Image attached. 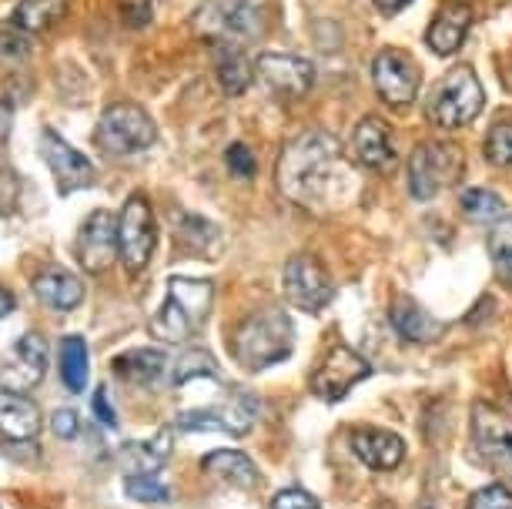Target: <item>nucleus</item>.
Instances as JSON below:
<instances>
[{"label":"nucleus","instance_id":"obj_1","mask_svg":"<svg viewBox=\"0 0 512 509\" xmlns=\"http://www.w3.org/2000/svg\"><path fill=\"white\" fill-rule=\"evenodd\" d=\"M338 175H345L342 144L328 131L298 134L278 158V188L302 208H318L328 201Z\"/></svg>","mask_w":512,"mask_h":509},{"label":"nucleus","instance_id":"obj_2","mask_svg":"<svg viewBox=\"0 0 512 509\" xmlns=\"http://www.w3.org/2000/svg\"><path fill=\"white\" fill-rule=\"evenodd\" d=\"M295 349V325L282 309H262L241 319L228 335V352L241 369L262 372L285 362Z\"/></svg>","mask_w":512,"mask_h":509},{"label":"nucleus","instance_id":"obj_3","mask_svg":"<svg viewBox=\"0 0 512 509\" xmlns=\"http://www.w3.org/2000/svg\"><path fill=\"white\" fill-rule=\"evenodd\" d=\"M268 7L265 0H201L191 27L198 37H205L211 47L235 44L245 47L248 41H258L268 27Z\"/></svg>","mask_w":512,"mask_h":509},{"label":"nucleus","instance_id":"obj_4","mask_svg":"<svg viewBox=\"0 0 512 509\" xmlns=\"http://www.w3.org/2000/svg\"><path fill=\"white\" fill-rule=\"evenodd\" d=\"M211 299H215V288L208 278H168V295H164L158 315L151 319V335H158L161 342L191 339L205 325Z\"/></svg>","mask_w":512,"mask_h":509},{"label":"nucleus","instance_id":"obj_5","mask_svg":"<svg viewBox=\"0 0 512 509\" xmlns=\"http://www.w3.org/2000/svg\"><path fill=\"white\" fill-rule=\"evenodd\" d=\"M94 141H98L104 155H138V151H148L158 141V128H154L151 114L144 108L131 101H118L101 114Z\"/></svg>","mask_w":512,"mask_h":509},{"label":"nucleus","instance_id":"obj_6","mask_svg":"<svg viewBox=\"0 0 512 509\" xmlns=\"http://www.w3.org/2000/svg\"><path fill=\"white\" fill-rule=\"evenodd\" d=\"M482 104H486V94H482L476 71L469 64H456L442 78L436 98L429 104V114L439 128H462L482 111Z\"/></svg>","mask_w":512,"mask_h":509},{"label":"nucleus","instance_id":"obj_7","mask_svg":"<svg viewBox=\"0 0 512 509\" xmlns=\"http://www.w3.org/2000/svg\"><path fill=\"white\" fill-rule=\"evenodd\" d=\"M472 446L499 479H512V416L489 402L472 406Z\"/></svg>","mask_w":512,"mask_h":509},{"label":"nucleus","instance_id":"obj_8","mask_svg":"<svg viewBox=\"0 0 512 509\" xmlns=\"http://www.w3.org/2000/svg\"><path fill=\"white\" fill-rule=\"evenodd\" d=\"M462 175V155L452 144H422L409 158V191L415 201L436 198L442 188L456 185Z\"/></svg>","mask_w":512,"mask_h":509},{"label":"nucleus","instance_id":"obj_9","mask_svg":"<svg viewBox=\"0 0 512 509\" xmlns=\"http://www.w3.org/2000/svg\"><path fill=\"white\" fill-rule=\"evenodd\" d=\"M372 376V366L365 355H359L349 345H332L312 372V392L325 402H338L359 386L362 379Z\"/></svg>","mask_w":512,"mask_h":509},{"label":"nucleus","instance_id":"obj_10","mask_svg":"<svg viewBox=\"0 0 512 509\" xmlns=\"http://www.w3.org/2000/svg\"><path fill=\"white\" fill-rule=\"evenodd\" d=\"M118 242H121V262L128 272H141L151 262L154 245H158V228H154L151 201L141 191L124 201V211L118 218Z\"/></svg>","mask_w":512,"mask_h":509},{"label":"nucleus","instance_id":"obj_11","mask_svg":"<svg viewBox=\"0 0 512 509\" xmlns=\"http://www.w3.org/2000/svg\"><path fill=\"white\" fill-rule=\"evenodd\" d=\"M285 299L302 312H322L335 295L332 275L315 255H292L285 265Z\"/></svg>","mask_w":512,"mask_h":509},{"label":"nucleus","instance_id":"obj_12","mask_svg":"<svg viewBox=\"0 0 512 509\" xmlns=\"http://www.w3.org/2000/svg\"><path fill=\"white\" fill-rule=\"evenodd\" d=\"M74 255H77V265H81L84 272H91V275L108 272V268L114 265V258H121L118 218L104 208L88 215V222H84L81 232H77Z\"/></svg>","mask_w":512,"mask_h":509},{"label":"nucleus","instance_id":"obj_13","mask_svg":"<svg viewBox=\"0 0 512 509\" xmlns=\"http://www.w3.org/2000/svg\"><path fill=\"white\" fill-rule=\"evenodd\" d=\"M372 81L375 91L382 94V101H389L392 108H405V104L415 101V94L422 88V71L399 47H385L372 61Z\"/></svg>","mask_w":512,"mask_h":509},{"label":"nucleus","instance_id":"obj_14","mask_svg":"<svg viewBox=\"0 0 512 509\" xmlns=\"http://www.w3.org/2000/svg\"><path fill=\"white\" fill-rule=\"evenodd\" d=\"M178 429H208V432H228V436H245L255 422V402L245 392H231L211 409H185L178 412Z\"/></svg>","mask_w":512,"mask_h":509},{"label":"nucleus","instance_id":"obj_15","mask_svg":"<svg viewBox=\"0 0 512 509\" xmlns=\"http://www.w3.org/2000/svg\"><path fill=\"white\" fill-rule=\"evenodd\" d=\"M47 376V339L41 332H27L11 352L0 359V389L27 392L41 386Z\"/></svg>","mask_w":512,"mask_h":509},{"label":"nucleus","instance_id":"obj_16","mask_svg":"<svg viewBox=\"0 0 512 509\" xmlns=\"http://www.w3.org/2000/svg\"><path fill=\"white\" fill-rule=\"evenodd\" d=\"M41 155L47 161V168H51L61 195H71V191L94 185V165L77 148H71L54 128H44L41 134Z\"/></svg>","mask_w":512,"mask_h":509},{"label":"nucleus","instance_id":"obj_17","mask_svg":"<svg viewBox=\"0 0 512 509\" xmlns=\"http://www.w3.org/2000/svg\"><path fill=\"white\" fill-rule=\"evenodd\" d=\"M255 67H258V78H262L278 98H305L315 84L312 64L295 54H262Z\"/></svg>","mask_w":512,"mask_h":509},{"label":"nucleus","instance_id":"obj_18","mask_svg":"<svg viewBox=\"0 0 512 509\" xmlns=\"http://www.w3.org/2000/svg\"><path fill=\"white\" fill-rule=\"evenodd\" d=\"M469 27H472V4H466V0H449V4H442L439 14L432 17L429 31H425V41H429V47L436 54L449 57L462 47Z\"/></svg>","mask_w":512,"mask_h":509},{"label":"nucleus","instance_id":"obj_19","mask_svg":"<svg viewBox=\"0 0 512 509\" xmlns=\"http://www.w3.org/2000/svg\"><path fill=\"white\" fill-rule=\"evenodd\" d=\"M352 449L365 466L375 469V473H389V469H395L405 459L402 439L389 429H375V426L355 429L352 432Z\"/></svg>","mask_w":512,"mask_h":509},{"label":"nucleus","instance_id":"obj_20","mask_svg":"<svg viewBox=\"0 0 512 509\" xmlns=\"http://www.w3.org/2000/svg\"><path fill=\"white\" fill-rule=\"evenodd\" d=\"M37 432H41V409H37V402L27 399L24 392L0 389V436L24 443V439H34Z\"/></svg>","mask_w":512,"mask_h":509},{"label":"nucleus","instance_id":"obj_21","mask_svg":"<svg viewBox=\"0 0 512 509\" xmlns=\"http://www.w3.org/2000/svg\"><path fill=\"white\" fill-rule=\"evenodd\" d=\"M31 288L37 299L54 312H71L84 302V282L67 268H44L31 282Z\"/></svg>","mask_w":512,"mask_h":509},{"label":"nucleus","instance_id":"obj_22","mask_svg":"<svg viewBox=\"0 0 512 509\" xmlns=\"http://www.w3.org/2000/svg\"><path fill=\"white\" fill-rule=\"evenodd\" d=\"M352 151H355V158H359L362 168L385 171V168L395 165L389 131H385V124L379 118L359 121V128H355V134H352Z\"/></svg>","mask_w":512,"mask_h":509},{"label":"nucleus","instance_id":"obj_23","mask_svg":"<svg viewBox=\"0 0 512 509\" xmlns=\"http://www.w3.org/2000/svg\"><path fill=\"white\" fill-rule=\"evenodd\" d=\"M201 469H205L208 476L221 479V483L231 489H255L262 483L255 463H251L245 453H238V449H215V453H208L201 459Z\"/></svg>","mask_w":512,"mask_h":509},{"label":"nucleus","instance_id":"obj_24","mask_svg":"<svg viewBox=\"0 0 512 509\" xmlns=\"http://www.w3.org/2000/svg\"><path fill=\"white\" fill-rule=\"evenodd\" d=\"M215 78L221 84V91L238 98V94L248 91L251 78H255V67L245 57V51L235 44H218L215 47Z\"/></svg>","mask_w":512,"mask_h":509},{"label":"nucleus","instance_id":"obj_25","mask_svg":"<svg viewBox=\"0 0 512 509\" xmlns=\"http://www.w3.org/2000/svg\"><path fill=\"white\" fill-rule=\"evenodd\" d=\"M389 319L395 325V332H399L402 339H409V342H432L439 335V322L432 319V315L425 312L419 302L405 299V295L392 302Z\"/></svg>","mask_w":512,"mask_h":509},{"label":"nucleus","instance_id":"obj_26","mask_svg":"<svg viewBox=\"0 0 512 509\" xmlns=\"http://www.w3.org/2000/svg\"><path fill=\"white\" fill-rule=\"evenodd\" d=\"M164 352L161 349H131L114 359V376H121L131 386H151L164 372Z\"/></svg>","mask_w":512,"mask_h":509},{"label":"nucleus","instance_id":"obj_27","mask_svg":"<svg viewBox=\"0 0 512 509\" xmlns=\"http://www.w3.org/2000/svg\"><path fill=\"white\" fill-rule=\"evenodd\" d=\"M61 379L74 396L88 389V342L81 335H64L61 339Z\"/></svg>","mask_w":512,"mask_h":509},{"label":"nucleus","instance_id":"obj_28","mask_svg":"<svg viewBox=\"0 0 512 509\" xmlns=\"http://www.w3.org/2000/svg\"><path fill=\"white\" fill-rule=\"evenodd\" d=\"M67 11V0H21L14 11V24L27 34H41L61 21Z\"/></svg>","mask_w":512,"mask_h":509},{"label":"nucleus","instance_id":"obj_29","mask_svg":"<svg viewBox=\"0 0 512 509\" xmlns=\"http://www.w3.org/2000/svg\"><path fill=\"white\" fill-rule=\"evenodd\" d=\"M459 205L462 211L472 218V222H499L502 215H506V201H502L496 191L489 188H466L459 195Z\"/></svg>","mask_w":512,"mask_h":509},{"label":"nucleus","instance_id":"obj_30","mask_svg":"<svg viewBox=\"0 0 512 509\" xmlns=\"http://www.w3.org/2000/svg\"><path fill=\"white\" fill-rule=\"evenodd\" d=\"M486 158L492 165L509 168L512 165V121H499L492 124L486 134Z\"/></svg>","mask_w":512,"mask_h":509},{"label":"nucleus","instance_id":"obj_31","mask_svg":"<svg viewBox=\"0 0 512 509\" xmlns=\"http://www.w3.org/2000/svg\"><path fill=\"white\" fill-rule=\"evenodd\" d=\"M124 493L131 499H138V503H168V486L158 483L151 473H134L124 479Z\"/></svg>","mask_w":512,"mask_h":509},{"label":"nucleus","instance_id":"obj_32","mask_svg":"<svg viewBox=\"0 0 512 509\" xmlns=\"http://www.w3.org/2000/svg\"><path fill=\"white\" fill-rule=\"evenodd\" d=\"M215 379L218 376V366H215V359H211L208 352H188L185 359L178 362V369H175V386H185V382L191 379Z\"/></svg>","mask_w":512,"mask_h":509},{"label":"nucleus","instance_id":"obj_33","mask_svg":"<svg viewBox=\"0 0 512 509\" xmlns=\"http://www.w3.org/2000/svg\"><path fill=\"white\" fill-rule=\"evenodd\" d=\"M225 165H228V171L235 178H251V175H255V168H258V161L245 148V144H231V148L225 151Z\"/></svg>","mask_w":512,"mask_h":509},{"label":"nucleus","instance_id":"obj_34","mask_svg":"<svg viewBox=\"0 0 512 509\" xmlns=\"http://www.w3.org/2000/svg\"><path fill=\"white\" fill-rule=\"evenodd\" d=\"M469 509H512V493L506 486H486V489H479L476 496H472V503Z\"/></svg>","mask_w":512,"mask_h":509},{"label":"nucleus","instance_id":"obj_35","mask_svg":"<svg viewBox=\"0 0 512 509\" xmlns=\"http://www.w3.org/2000/svg\"><path fill=\"white\" fill-rule=\"evenodd\" d=\"M27 37L17 31H0V64H17L27 57Z\"/></svg>","mask_w":512,"mask_h":509},{"label":"nucleus","instance_id":"obj_36","mask_svg":"<svg viewBox=\"0 0 512 509\" xmlns=\"http://www.w3.org/2000/svg\"><path fill=\"white\" fill-rule=\"evenodd\" d=\"M272 509H322V503L312 493H305V489H282L272 499Z\"/></svg>","mask_w":512,"mask_h":509},{"label":"nucleus","instance_id":"obj_37","mask_svg":"<svg viewBox=\"0 0 512 509\" xmlns=\"http://www.w3.org/2000/svg\"><path fill=\"white\" fill-rule=\"evenodd\" d=\"M151 4L154 0H118V7L124 11V21L131 27H144L151 21Z\"/></svg>","mask_w":512,"mask_h":509},{"label":"nucleus","instance_id":"obj_38","mask_svg":"<svg viewBox=\"0 0 512 509\" xmlns=\"http://www.w3.org/2000/svg\"><path fill=\"white\" fill-rule=\"evenodd\" d=\"M51 429L57 439H74L77 429H81V422H77V412L74 409H57L51 416Z\"/></svg>","mask_w":512,"mask_h":509},{"label":"nucleus","instance_id":"obj_39","mask_svg":"<svg viewBox=\"0 0 512 509\" xmlns=\"http://www.w3.org/2000/svg\"><path fill=\"white\" fill-rule=\"evenodd\" d=\"M509 248H512V215L506 218V222L492 225V235H489V252H492V258H499L502 252H509Z\"/></svg>","mask_w":512,"mask_h":509},{"label":"nucleus","instance_id":"obj_40","mask_svg":"<svg viewBox=\"0 0 512 509\" xmlns=\"http://www.w3.org/2000/svg\"><path fill=\"white\" fill-rule=\"evenodd\" d=\"M91 406H94V416H98L104 426L114 429L118 426V416H114V406H111V399H108V389L98 386V392H94V399H91Z\"/></svg>","mask_w":512,"mask_h":509},{"label":"nucleus","instance_id":"obj_41","mask_svg":"<svg viewBox=\"0 0 512 509\" xmlns=\"http://www.w3.org/2000/svg\"><path fill=\"white\" fill-rule=\"evenodd\" d=\"M496 268H499L502 282H509V285H512V248H509V252H502V255L496 258Z\"/></svg>","mask_w":512,"mask_h":509},{"label":"nucleus","instance_id":"obj_42","mask_svg":"<svg viewBox=\"0 0 512 509\" xmlns=\"http://www.w3.org/2000/svg\"><path fill=\"white\" fill-rule=\"evenodd\" d=\"M412 0H375V7L385 14H395V11H402V7H409Z\"/></svg>","mask_w":512,"mask_h":509},{"label":"nucleus","instance_id":"obj_43","mask_svg":"<svg viewBox=\"0 0 512 509\" xmlns=\"http://www.w3.org/2000/svg\"><path fill=\"white\" fill-rule=\"evenodd\" d=\"M14 312V295L7 292V288H0V319H4V315H11Z\"/></svg>","mask_w":512,"mask_h":509}]
</instances>
